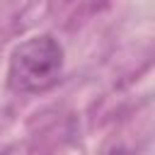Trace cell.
<instances>
[{"instance_id": "cell-1", "label": "cell", "mask_w": 155, "mask_h": 155, "mask_svg": "<svg viewBox=\"0 0 155 155\" xmlns=\"http://www.w3.org/2000/svg\"><path fill=\"white\" fill-rule=\"evenodd\" d=\"M65 65V51L51 34H36L17 44L7 63V87L17 94H39L51 90Z\"/></svg>"}]
</instances>
